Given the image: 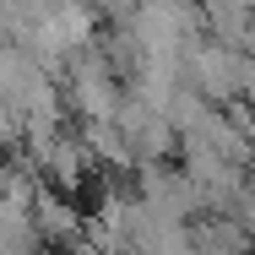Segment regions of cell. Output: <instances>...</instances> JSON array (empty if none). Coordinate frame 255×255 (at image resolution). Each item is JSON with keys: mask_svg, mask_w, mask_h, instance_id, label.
I'll list each match as a JSON object with an SVG mask.
<instances>
[{"mask_svg": "<svg viewBox=\"0 0 255 255\" xmlns=\"http://www.w3.org/2000/svg\"><path fill=\"white\" fill-rule=\"evenodd\" d=\"M239 76H245V60H239L234 44H201V49H190V87L201 98L228 103L239 93Z\"/></svg>", "mask_w": 255, "mask_h": 255, "instance_id": "obj_1", "label": "cell"}, {"mask_svg": "<svg viewBox=\"0 0 255 255\" xmlns=\"http://www.w3.org/2000/svg\"><path fill=\"white\" fill-rule=\"evenodd\" d=\"M87 5H93L98 16H109V22H130V16H136L147 0H87Z\"/></svg>", "mask_w": 255, "mask_h": 255, "instance_id": "obj_2", "label": "cell"}]
</instances>
